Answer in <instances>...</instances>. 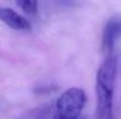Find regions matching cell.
Returning <instances> with one entry per match:
<instances>
[{
    "mask_svg": "<svg viewBox=\"0 0 121 119\" xmlns=\"http://www.w3.org/2000/svg\"><path fill=\"white\" fill-rule=\"evenodd\" d=\"M119 60L112 54L106 56L97 72L95 93L97 114L95 119H112L113 117V95L117 81Z\"/></svg>",
    "mask_w": 121,
    "mask_h": 119,
    "instance_id": "1",
    "label": "cell"
},
{
    "mask_svg": "<svg viewBox=\"0 0 121 119\" xmlns=\"http://www.w3.org/2000/svg\"><path fill=\"white\" fill-rule=\"evenodd\" d=\"M86 104V93L82 88L71 87L58 97L52 119H77Z\"/></svg>",
    "mask_w": 121,
    "mask_h": 119,
    "instance_id": "2",
    "label": "cell"
},
{
    "mask_svg": "<svg viewBox=\"0 0 121 119\" xmlns=\"http://www.w3.org/2000/svg\"><path fill=\"white\" fill-rule=\"evenodd\" d=\"M121 37V15L109 18L102 33V51L106 56L113 54L115 46Z\"/></svg>",
    "mask_w": 121,
    "mask_h": 119,
    "instance_id": "3",
    "label": "cell"
},
{
    "mask_svg": "<svg viewBox=\"0 0 121 119\" xmlns=\"http://www.w3.org/2000/svg\"><path fill=\"white\" fill-rule=\"evenodd\" d=\"M0 21L8 27L16 31H28L31 30V24L25 17L14 12L10 8H0Z\"/></svg>",
    "mask_w": 121,
    "mask_h": 119,
    "instance_id": "4",
    "label": "cell"
},
{
    "mask_svg": "<svg viewBox=\"0 0 121 119\" xmlns=\"http://www.w3.org/2000/svg\"><path fill=\"white\" fill-rule=\"evenodd\" d=\"M18 7L27 14H36L37 0H17Z\"/></svg>",
    "mask_w": 121,
    "mask_h": 119,
    "instance_id": "5",
    "label": "cell"
},
{
    "mask_svg": "<svg viewBox=\"0 0 121 119\" xmlns=\"http://www.w3.org/2000/svg\"><path fill=\"white\" fill-rule=\"evenodd\" d=\"M77 119H84V118H82V117H79V118H77Z\"/></svg>",
    "mask_w": 121,
    "mask_h": 119,
    "instance_id": "6",
    "label": "cell"
}]
</instances>
